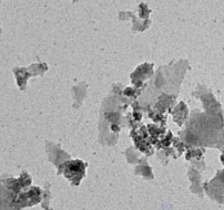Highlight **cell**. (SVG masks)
Here are the masks:
<instances>
[{
	"instance_id": "6da1fadb",
	"label": "cell",
	"mask_w": 224,
	"mask_h": 210,
	"mask_svg": "<svg viewBox=\"0 0 224 210\" xmlns=\"http://www.w3.org/2000/svg\"><path fill=\"white\" fill-rule=\"evenodd\" d=\"M223 178H224V177H223Z\"/></svg>"
}]
</instances>
